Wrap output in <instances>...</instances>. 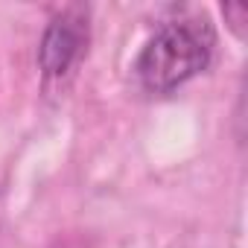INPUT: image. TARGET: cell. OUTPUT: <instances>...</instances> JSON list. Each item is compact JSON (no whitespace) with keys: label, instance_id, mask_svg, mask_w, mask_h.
Returning a JSON list of instances; mask_svg holds the SVG:
<instances>
[{"label":"cell","instance_id":"1","mask_svg":"<svg viewBox=\"0 0 248 248\" xmlns=\"http://www.w3.org/2000/svg\"><path fill=\"white\" fill-rule=\"evenodd\" d=\"M213 44L216 38L207 18L172 21L143 47L135 73L146 91L170 93L210 64Z\"/></svg>","mask_w":248,"mask_h":248},{"label":"cell","instance_id":"2","mask_svg":"<svg viewBox=\"0 0 248 248\" xmlns=\"http://www.w3.org/2000/svg\"><path fill=\"white\" fill-rule=\"evenodd\" d=\"M88 47V18L85 9L70 6L50 21L44 38L38 44V67L47 79H59L70 73V67L82 59Z\"/></svg>","mask_w":248,"mask_h":248},{"label":"cell","instance_id":"3","mask_svg":"<svg viewBox=\"0 0 248 248\" xmlns=\"http://www.w3.org/2000/svg\"><path fill=\"white\" fill-rule=\"evenodd\" d=\"M222 12H225V18H231V30L236 32V35H245V21H248V9L242 6V3H225L222 6Z\"/></svg>","mask_w":248,"mask_h":248}]
</instances>
